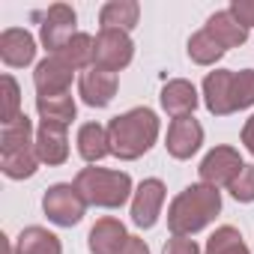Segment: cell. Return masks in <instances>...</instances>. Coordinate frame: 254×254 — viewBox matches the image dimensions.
Segmentation results:
<instances>
[{
  "instance_id": "obj_24",
  "label": "cell",
  "mask_w": 254,
  "mask_h": 254,
  "mask_svg": "<svg viewBox=\"0 0 254 254\" xmlns=\"http://www.w3.org/2000/svg\"><path fill=\"white\" fill-rule=\"evenodd\" d=\"M189 57H191V63H197V66H215L227 51L215 42V36L206 30V27H200L197 33H191L189 36Z\"/></svg>"
},
{
  "instance_id": "obj_25",
  "label": "cell",
  "mask_w": 254,
  "mask_h": 254,
  "mask_svg": "<svg viewBox=\"0 0 254 254\" xmlns=\"http://www.w3.org/2000/svg\"><path fill=\"white\" fill-rule=\"evenodd\" d=\"M203 254H251V251H248V245H245V239L236 227L221 224L209 233V239L203 245Z\"/></svg>"
},
{
  "instance_id": "obj_9",
  "label": "cell",
  "mask_w": 254,
  "mask_h": 254,
  "mask_svg": "<svg viewBox=\"0 0 254 254\" xmlns=\"http://www.w3.org/2000/svg\"><path fill=\"white\" fill-rule=\"evenodd\" d=\"M165 147H168V156L177 159V162L191 159V156L203 147V126L194 120V114H191V117L171 120L168 135H165Z\"/></svg>"
},
{
  "instance_id": "obj_11",
  "label": "cell",
  "mask_w": 254,
  "mask_h": 254,
  "mask_svg": "<svg viewBox=\"0 0 254 254\" xmlns=\"http://www.w3.org/2000/svg\"><path fill=\"white\" fill-rule=\"evenodd\" d=\"M233 69H215L203 78L200 102L212 117H230L233 114Z\"/></svg>"
},
{
  "instance_id": "obj_17",
  "label": "cell",
  "mask_w": 254,
  "mask_h": 254,
  "mask_svg": "<svg viewBox=\"0 0 254 254\" xmlns=\"http://www.w3.org/2000/svg\"><path fill=\"white\" fill-rule=\"evenodd\" d=\"M159 102H162V108H165L168 117L180 120V117H191V114H194V108L200 105V93H197V87H194L191 81H186V78H171V81L162 87Z\"/></svg>"
},
{
  "instance_id": "obj_7",
  "label": "cell",
  "mask_w": 254,
  "mask_h": 254,
  "mask_svg": "<svg viewBox=\"0 0 254 254\" xmlns=\"http://www.w3.org/2000/svg\"><path fill=\"white\" fill-rule=\"evenodd\" d=\"M242 168H245V162H242L239 150L236 147H227V144H218V147H212L203 156L197 174H200V183L215 186V189H227L239 177Z\"/></svg>"
},
{
  "instance_id": "obj_30",
  "label": "cell",
  "mask_w": 254,
  "mask_h": 254,
  "mask_svg": "<svg viewBox=\"0 0 254 254\" xmlns=\"http://www.w3.org/2000/svg\"><path fill=\"white\" fill-rule=\"evenodd\" d=\"M230 15L245 27V30H251L254 27V0H230Z\"/></svg>"
},
{
  "instance_id": "obj_33",
  "label": "cell",
  "mask_w": 254,
  "mask_h": 254,
  "mask_svg": "<svg viewBox=\"0 0 254 254\" xmlns=\"http://www.w3.org/2000/svg\"><path fill=\"white\" fill-rule=\"evenodd\" d=\"M3 239V248H6V254H15V239H9V236H0Z\"/></svg>"
},
{
  "instance_id": "obj_13",
  "label": "cell",
  "mask_w": 254,
  "mask_h": 254,
  "mask_svg": "<svg viewBox=\"0 0 254 254\" xmlns=\"http://www.w3.org/2000/svg\"><path fill=\"white\" fill-rule=\"evenodd\" d=\"M0 60L9 69H24L36 60V39L24 27H6L0 33Z\"/></svg>"
},
{
  "instance_id": "obj_16",
  "label": "cell",
  "mask_w": 254,
  "mask_h": 254,
  "mask_svg": "<svg viewBox=\"0 0 254 254\" xmlns=\"http://www.w3.org/2000/svg\"><path fill=\"white\" fill-rule=\"evenodd\" d=\"M39 156H36V141L15 144V147H0V171L6 180H30L39 171Z\"/></svg>"
},
{
  "instance_id": "obj_19",
  "label": "cell",
  "mask_w": 254,
  "mask_h": 254,
  "mask_svg": "<svg viewBox=\"0 0 254 254\" xmlns=\"http://www.w3.org/2000/svg\"><path fill=\"white\" fill-rule=\"evenodd\" d=\"M75 147H78V156H81L87 165H96V162H102L105 156H111V144H108V126H102V123H84L81 129H78Z\"/></svg>"
},
{
  "instance_id": "obj_14",
  "label": "cell",
  "mask_w": 254,
  "mask_h": 254,
  "mask_svg": "<svg viewBox=\"0 0 254 254\" xmlns=\"http://www.w3.org/2000/svg\"><path fill=\"white\" fill-rule=\"evenodd\" d=\"M36 156L42 165L57 168L69 162V129L54 123H39L36 129Z\"/></svg>"
},
{
  "instance_id": "obj_20",
  "label": "cell",
  "mask_w": 254,
  "mask_h": 254,
  "mask_svg": "<svg viewBox=\"0 0 254 254\" xmlns=\"http://www.w3.org/2000/svg\"><path fill=\"white\" fill-rule=\"evenodd\" d=\"M206 30L215 36V42H218L224 51H230V48H242V45L248 42V30L230 15V9H218V12H212V15L206 18Z\"/></svg>"
},
{
  "instance_id": "obj_4",
  "label": "cell",
  "mask_w": 254,
  "mask_h": 254,
  "mask_svg": "<svg viewBox=\"0 0 254 254\" xmlns=\"http://www.w3.org/2000/svg\"><path fill=\"white\" fill-rule=\"evenodd\" d=\"M42 212L57 227H75L87 212V200L81 197L75 183H54L42 194Z\"/></svg>"
},
{
  "instance_id": "obj_22",
  "label": "cell",
  "mask_w": 254,
  "mask_h": 254,
  "mask_svg": "<svg viewBox=\"0 0 254 254\" xmlns=\"http://www.w3.org/2000/svg\"><path fill=\"white\" fill-rule=\"evenodd\" d=\"M36 114L42 123H54V126H72L78 105L72 99V93H60V96H36Z\"/></svg>"
},
{
  "instance_id": "obj_26",
  "label": "cell",
  "mask_w": 254,
  "mask_h": 254,
  "mask_svg": "<svg viewBox=\"0 0 254 254\" xmlns=\"http://www.w3.org/2000/svg\"><path fill=\"white\" fill-rule=\"evenodd\" d=\"M230 96H233V114L254 105V69L233 72V93Z\"/></svg>"
},
{
  "instance_id": "obj_12",
  "label": "cell",
  "mask_w": 254,
  "mask_h": 254,
  "mask_svg": "<svg viewBox=\"0 0 254 254\" xmlns=\"http://www.w3.org/2000/svg\"><path fill=\"white\" fill-rule=\"evenodd\" d=\"M72 78H75V69L72 66H66L60 57H45L33 69L36 96H60V93H69L72 90Z\"/></svg>"
},
{
  "instance_id": "obj_10",
  "label": "cell",
  "mask_w": 254,
  "mask_h": 254,
  "mask_svg": "<svg viewBox=\"0 0 254 254\" xmlns=\"http://www.w3.org/2000/svg\"><path fill=\"white\" fill-rule=\"evenodd\" d=\"M117 87H120V78L99 66H90L78 75V96L90 108H108L117 96Z\"/></svg>"
},
{
  "instance_id": "obj_15",
  "label": "cell",
  "mask_w": 254,
  "mask_h": 254,
  "mask_svg": "<svg viewBox=\"0 0 254 254\" xmlns=\"http://www.w3.org/2000/svg\"><path fill=\"white\" fill-rule=\"evenodd\" d=\"M129 230H126V224L120 221V218H114V215H105V218H99L93 227H90V233H87V248H90V254H120L123 251V245L129 242Z\"/></svg>"
},
{
  "instance_id": "obj_8",
  "label": "cell",
  "mask_w": 254,
  "mask_h": 254,
  "mask_svg": "<svg viewBox=\"0 0 254 254\" xmlns=\"http://www.w3.org/2000/svg\"><path fill=\"white\" fill-rule=\"evenodd\" d=\"M165 197H168V189H165V183L159 177L141 180L135 194H132V224L141 227V230H153L159 224Z\"/></svg>"
},
{
  "instance_id": "obj_21",
  "label": "cell",
  "mask_w": 254,
  "mask_h": 254,
  "mask_svg": "<svg viewBox=\"0 0 254 254\" xmlns=\"http://www.w3.org/2000/svg\"><path fill=\"white\" fill-rule=\"evenodd\" d=\"M15 254H63V242L48 227L30 224L15 236Z\"/></svg>"
},
{
  "instance_id": "obj_18",
  "label": "cell",
  "mask_w": 254,
  "mask_h": 254,
  "mask_svg": "<svg viewBox=\"0 0 254 254\" xmlns=\"http://www.w3.org/2000/svg\"><path fill=\"white\" fill-rule=\"evenodd\" d=\"M141 21V3L138 0H108L99 9V24L102 30H126L132 33Z\"/></svg>"
},
{
  "instance_id": "obj_5",
  "label": "cell",
  "mask_w": 254,
  "mask_h": 254,
  "mask_svg": "<svg viewBox=\"0 0 254 254\" xmlns=\"http://www.w3.org/2000/svg\"><path fill=\"white\" fill-rule=\"evenodd\" d=\"M33 18L39 21V42L48 51V57L51 54H60L63 45L78 33L75 30L78 15H75V9L69 3H51L45 12H36Z\"/></svg>"
},
{
  "instance_id": "obj_3",
  "label": "cell",
  "mask_w": 254,
  "mask_h": 254,
  "mask_svg": "<svg viewBox=\"0 0 254 254\" xmlns=\"http://www.w3.org/2000/svg\"><path fill=\"white\" fill-rule=\"evenodd\" d=\"M72 183L87 200V206H99V209H120L135 194V183L126 171H111V168H96V165L81 168Z\"/></svg>"
},
{
  "instance_id": "obj_29",
  "label": "cell",
  "mask_w": 254,
  "mask_h": 254,
  "mask_svg": "<svg viewBox=\"0 0 254 254\" xmlns=\"http://www.w3.org/2000/svg\"><path fill=\"white\" fill-rule=\"evenodd\" d=\"M162 254H203V248L191 236H171L162 248Z\"/></svg>"
},
{
  "instance_id": "obj_1",
  "label": "cell",
  "mask_w": 254,
  "mask_h": 254,
  "mask_svg": "<svg viewBox=\"0 0 254 254\" xmlns=\"http://www.w3.org/2000/svg\"><path fill=\"white\" fill-rule=\"evenodd\" d=\"M159 132H162V120L153 108L138 105L132 111H123L108 123L111 156H117L120 162H135L153 150V144L159 141Z\"/></svg>"
},
{
  "instance_id": "obj_31",
  "label": "cell",
  "mask_w": 254,
  "mask_h": 254,
  "mask_svg": "<svg viewBox=\"0 0 254 254\" xmlns=\"http://www.w3.org/2000/svg\"><path fill=\"white\" fill-rule=\"evenodd\" d=\"M120 254H153V251H150L147 239H141V236H129V242L123 245V251H120Z\"/></svg>"
},
{
  "instance_id": "obj_32",
  "label": "cell",
  "mask_w": 254,
  "mask_h": 254,
  "mask_svg": "<svg viewBox=\"0 0 254 254\" xmlns=\"http://www.w3.org/2000/svg\"><path fill=\"white\" fill-rule=\"evenodd\" d=\"M242 147L254 156V114L245 120V126H242Z\"/></svg>"
},
{
  "instance_id": "obj_28",
  "label": "cell",
  "mask_w": 254,
  "mask_h": 254,
  "mask_svg": "<svg viewBox=\"0 0 254 254\" xmlns=\"http://www.w3.org/2000/svg\"><path fill=\"white\" fill-rule=\"evenodd\" d=\"M227 191L236 203H254V165H245L239 177L227 186Z\"/></svg>"
},
{
  "instance_id": "obj_27",
  "label": "cell",
  "mask_w": 254,
  "mask_h": 254,
  "mask_svg": "<svg viewBox=\"0 0 254 254\" xmlns=\"http://www.w3.org/2000/svg\"><path fill=\"white\" fill-rule=\"evenodd\" d=\"M3 123H12V120H18L24 111H21V87H18V81L9 75V72H3ZM0 123V126H3Z\"/></svg>"
},
{
  "instance_id": "obj_6",
  "label": "cell",
  "mask_w": 254,
  "mask_h": 254,
  "mask_svg": "<svg viewBox=\"0 0 254 254\" xmlns=\"http://www.w3.org/2000/svg\"><path fill=\"white\" fill-rule=\"evenodd\" d=\"M135 60V42L126 30H102L96 33V51H93V66L105 72H123Z\"/></svg>"
},
{
  "instance_id": "obj_23",
  "label": "cell",
  "mask_w": 254,
  "mask_h": 254,
  "mask_svg": "<svg viewBox=\"0 0 254 254\" xmlns=\"http://www.w3.org/2000/svg\"><path fill=\"white\" fill-rule=\"evenodd\" d=\"M93 51H96V39L90 36V33H75L66 45H63V51L60 54H51V57H60L66 66H72L75 72H84V69H90L93 66Z\"/></svg>"
},
{
  "instance_id": "obj_2",
  "label": "cell",
  "mask_w": 254,
  "mask_h": 254,
  "mask_svg": "<svg viewBox=\"0 0 254 254\" xmlns=\"http://www.w3.org/2000/svg\"><path fill=\"white\" fill-rule=\"evenodd\" d=\"M221 212V191L206 183L186 186L168 206V230L171 236H194L206 230Z\"/></svg>"
}]
</instances>
